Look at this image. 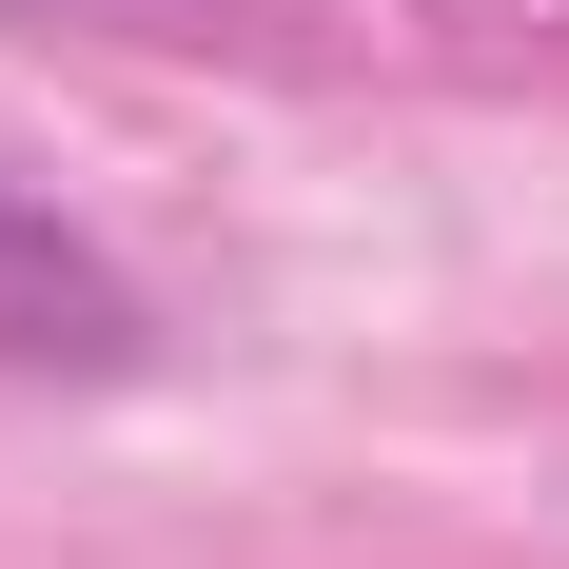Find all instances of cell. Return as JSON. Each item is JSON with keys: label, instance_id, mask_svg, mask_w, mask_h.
Wrapping results in <instances>:
<instances>
[{"label": "cell", "instance_id": "6da1fadb", "mask_svg": "<svg viewBox=\"0 0 569 569\" xmlns=\"http://www.w3.org/2000/svg\"><path fill=\"white\" fill-rule=\"evenodd\" d=\"M138 276H118L99 236L59 217V197H20L0 177V373H138Z\"/></svg>", "mask_w": 569, "mask_h": 569}]
</instances>
